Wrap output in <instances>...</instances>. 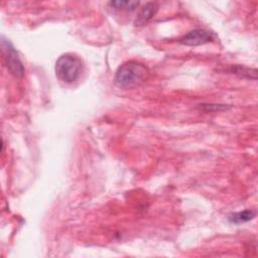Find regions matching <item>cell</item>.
<instances>
[{"label": "cell", "mask_w": 258, "mask_h": 258, "mask_svg": "<svg viewBox=\"0 0 258 258\" xmlns=\"http://www.w3.org/2000/svg\"><path fill=\"white\" fill-rule=\"evenodd\" d=\"M149 71L143 63L130 60L122 63L116 71L115 84L122 89H133L148 78Z\"/></svg>", "instance_id": "6da1fadb"}, {"label": "cell", "mask_w": 258, "mask_h": 258, "mask_svg": "<svg viewBox=\"0 0 258 258\" xmlns=\"http://www.w3.org/2000/svg\"><path fill=\"white\" fill-rule=\"evenodd\" d=\"M83 69L81 58L74 53L60 55L55 62L56 77L64 83H73L79 79Z\"/></svg>", "instance_id": "7a4b0ae2"}, {"label": "cell", "mask_w": 258, "mask_h": 258, "mask_svg": "<svg viewBox=\"0 0 258 258\" xmlns=\"http://www.w3.org/2000/svg\"><path fill=\"white\" fill-rule=\"evenodd\" d=\"M1 47H2L3 58L8 71L15 77H22L24 74V67L14 46L11 44L10 41L2 37Z\"/></svg>", "instance_id": "3957f363"}, {"label": "cell", "mask_w": 258, "mask_h": 258, "mask_svg": "<svg viewBox=\"0 0 258 258\" xmlns=\"http://www.w3.org/2000/svg\"><path fill=\"white\" fill-rule=\"evenodd\" d=\"M214 38H215V34L212 31L202 29V28H197L182 35L178 39V42L187 46H198V45H203V44L212 42Z\"/></svg>", "instance_id": "277c9868"}, {"label": "cell", "mask_w": 258, "mask_h": 258, "mask_svg": "<svg viewBox=\"0 0 258 258\" xmlns=\"http://www.w3.org/2000/svg\"><path fill=\"white\" fill-rule=\"evenodd\" d=\"M158 11V4L156 2H147L140 9L135 20L136 26H142L150 21Z\"/></svg>", "instance_id": "5b68a950"}, {"label": "cell", "mask_w": 258, "mask_h": 258, "mask_svg": "<svg viewBox=\"0 0 258 258\" xmlns=\"http://www.w3.org/2000/svg\"><path fill=\"white\" fill-rule=\"evenodd\" d=\"M227 72L236 75L240 78L244 79H250V80H256L257 79V70L248 68L242 64H232L226 70Z\"/></svg>", "instance_id": "8992f818"}, {"label": "cell", "mask_w": 258, "mask_h": 258, "mask_svg": "<svg viewBox=\"0 0 258 258\" xmlns=\"http://www.w3.org/2000/svg\"><path fill=\"white\" fill-rule=\"evenodd\" d=\"M256 216V212L253 210H245L243 212H238L235 214H232L229 217V221L234 224H241L246 223L251 220H253Z\"/></svg>", "instance_id": "52a82bcc"}, {"label": "cell", "mask_w": 258, "mask_h": 258, "mask_svg": "<svg viewBox=\"0 0 258 258\" xmlns=\"http://www.w3.org/2000/svg\"><path fill=\"white\" fill-rule=\"evenodd\" d=\"M112 7H114L117 10H123V9H127L130 11H133L138 5L139 2L137 1H124V0H118V1H111L109 3Z\"/></svg>", "instance_id": "ba28073f"}, {"label": "cell", "mask_w": 258, "mask_h": 258, "mask_svg": "<svg viewBox=\"0 0 258 258\" xmlns=\"http://www.w3.org/2000/svg\"><path fill=\"white\" fill-rule=\"evenodd\" d=\"M200 108L205 112H214V111L226 110L229 108V106L220 105V104H201Z\"/></svg>", "instance_id": "9c48e42d"}]
</instances>
